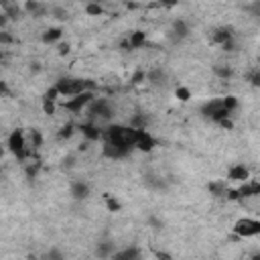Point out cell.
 Instances as JSON below:
<instances>
[{
	"label": "cell",
	"mask_w": 260,
	"mask_h": 260,
	"mask_svg": "<svg viewBox=\"0 0 260 260\" xmlns=\"http://www.w3.org/2000/svg\"><path fill=\"white\" fill-rule=\"evenodd\" d=\"M248 81H250V85H254V87H260V69L252 71V73L248 75Z\"/></svg>",
	"instance_id": "22"
},
{
	"label": "cell",
	"mask_w": 260,
	"mask_h": 260,
	"mask_svg": "<svg viewBox=\"0 0 260 260\" xmlns=\"http://www.w3.org/2000/svg\"><path fill=\"white\" fill-rule=\"evenodd\" d=\"M69 51V45L65 43V45H59V53H67Z\"/></svg>",
	"instance_id": "31"
},
{
	"label": "cell",
	"mask_w": 260,
	"mask_h": 260,
	"mask_svg": "<svg viewBox=\"0 0 260 260\" xmlns=\"http://www.w3.org/2000/svg\"><path fill=\"white\" fill-rule=\"evenodd\" d=\"M106 205H108L110 211H118V209H120V201L114 199L112 195H106Z\"/></svg>",
	"instance_id": "21"
},
{
	"label": "cell",
	"mask_w": 260,
	"mask_h": 260,
	"mask_svg": "<svg viewBox=\"0 0 260 260\" xmlns=\"http://www.w3.org/2000/svg\"><path fill=\"white\" fill-rule=\"evenodd\" d=\"M199 112H201L203 118H207V120H211V122H215V124H221V122L230 120V116H232V112L223 106V100H221V98H219V100H207V102L199 108Z\"/></svg>",
	"instance_id": "3"
},
{
	"label": "cell",
	"mask_w": 260,
	"mask_h": 260,
	"mask_svg": "<svg viewBox=\"0 0 260 260\" xmlns=\"http://www.w3.org/2000/svg\"><path fill=\"white\" fill-rule=\"evenodd\" d=\"M45 258H47V260H65V256H63V254H61V252H59L57 248H53V250H49Z\"/></svg>",
	"instance_id": "23"
},
{
	"label": "cell",
	"mask_w": 260,
	"mask_h": 260,
	"mask_svg": "<svg viewBox=\"0 0 260 260\" xmlns=\"http://www.w3.org/2000/svg\"><path fill=\"white\" fill-rule=\"evenodd\" d=\"M215 73H217L219 77H230V75H232V69H230V67H215Z\"/></svg>",
	"instance_id": "27"
},
{
	"label": "cell",
	"mask_w": 260,
	"mask_h": 260,
	"mask_svg": "<svg viewBox=\"0 0 260 260\" xmlns=\"http://www.w3.org/2000/svg\"><path fill=\"white\" fill-rule=\"evenodd\" d=\"M61 35H63V30H61L59 26H55V28H47V30L43 32V43H55V41L61 39Z\"/></svg>",
	"instance_id": "17"
},
{
	"label": "cell",
	"mask_w": 260,
	"mask_h": 260,
	"mask_svg": "<svg viewBox=\"0 0 260 260\" xmlns=\"http://www.w3.org/2000/svg\"><path fill=\"white\" fill-rule=\"evenodd\" d=\"M175 95H177L181 102H189V100H191V91H189L187 87H183V85H179V87L175 89Z\"/></svg>",
	"instance_id": "18"
},
{
	"label": "cell",
	"mask_w": 260,
	"mask_h": 260,
	"mask_svg": "<svg viewBox=\"0 0 260 260\" xmlns=\"http://www.w3.org/2000/svg\"><path fill=\"white\" fill-rule=\"evenodd\" d=\"M142 79L146 81V73H144V71H136V73L132 75V83H134V85H136V83H140Z\"/></svg>",
	"instance_id": "28"
},
{
	"label": "cell",
	"mask_w": 260,
	"mask_h": 260,
	"mask_svg": "<svg viewBox=\"0 0 260 260\" xmlns=\"http://www.w3.org/2000/svg\"><path fill=\"white\" fill-rule=\"evenodd\" d=\"M85 10H87L89 14H93V16L102 14V6H100V4H87V6H85Z\"/></svg>",
	"instance_id": "26"
},
{
	"label": "cell",
	"mask_w": 260,
	"mask_h": 260,
	"mask_svg": "<svg viewBox=\"0 0 260 260\" xmlns=\"http://www.w3.org/2000/svg\"><path fill=\"white\" fill-rule=\"evenodd\" d=\"M223 100V106L230 110V112H234L236 108H238V100L234 98V95H225V98H221Z\"/></svg>",
	"instance_id": "20"
},
{
	"label": "cell",
	"mask_w": 260,
	"mask_h": 260,
	"mask_svg": "<svg viewBox=\"0 0 260 260\" xmlns=\"http://www.w3.org/2000/svg\"><path fill=\"white\" fill-rule=\"evenodd\" d=\"M232 41H234V32H232L230 26H219V28H215L211 32V43H215L219 47H223V45H228Z\"/></svg>",
	"instance_id": "12"
},
{
	"label": "cell",
	"mask_w": 260,
	"mask_h": 260,
	"mask_svg": "<svg viewBox=\"0 0 260 260\" xmlns=\"http://www.w3.org/2000/svg\"><path fill=\"white\" fill-rule=\"evenodd\" d=\"M93 100H95L93 91H85V93H79V95H75V98H67V100L63 102V108H65L67 112H71V114H81V112L87 110V106H89Z\"/></svg>",
	"instance_id": "6"
},
{
	"label": "cell",
	"mask_w": 260,
	"mask_h": 260,
	"mask_svg": "<svg viewBox=\"0 0 260 260\" xmlns=\"http://www.w3.org/2000/svg\"><path fill=\"white\" fill-rule=\"evenodd\" d=\"M85 112H87V120H89V122H95V124L108 122V120H112V116H114L112 104H110L108 100H104V98H95V100L87 106Z\"/></svg>",
	"instance_id": "4"
},
{
	"label": "cell",
	"mask_w": 260,
	"mask_h": 260,
	"mask_svg": "<svg viewBox=\"0 0 260 260\" xmlns=\"http://www.w3.org/2000/svg\"><path fill=\"white\" fill-rule=\"evenodd\" d=\"M57 91L61 98H75L79 93L91 91V81L89 79H81V77H61L55 83Z\"/></svg>",
	"instance_id": "1"
},
{
	"label": "cell",
	"mask_w": 260,
	"mask_h": 260,
	"mask_svg": "<svg viewBox=\"0 0 260 260\" xmlns=\"http://www.w3.org/2000/svg\"><path fill=\"white\" fill-rule=\"evenodd\" d=\"M43 112L45 114H55V102H47V100H43Z\"/></svg>",
	"instance_id": "25"
},
{
	"label": "cell",
	"mask_w": 260,
	"mask_h": 260,
	"mask_svg": "<svg viewBox=\"0 0 260 260\" xmlns=\"http://www.w3.org/2000/svg\"><path fill=\"white\" fill-rule=\"evenodd\" d=\"M79 128V132L85 136V140L87 142H95V140H102L104 138V128L100 126V124H95V122H83V124H79L77 126Z\"/></svg>",
	"instance_id": "9"
},
{
	"label": "cell",
	"mask_w": 260,
	"mask_h": 260,
	"mask_svg": "<svg viewBox=\"0 0 260 260\" xmlns=\"http://www.w3.org/2000/svg\"><path fill=\"white\" fill-rule=\"evenodd\" d=\"M156 256H158L160 260H173V258H171V256H169L167 252H156Z\"/></svg>",
	"instance_id": "30"
},
{
	"label": "cell",
	"mask_w": 260,
	"mask_h": 260,
	"mask_svg": "<svg viewBox=\"0 0 260 260\" xmlns=\"http://www.w3.org/2000/svg\"><path fill=\"white\" fill-rule=\"evenodd\" d=\"M6 146H8V150H10L18 160H26V158H30V156L35 154V152L30 150V146H28L26 134H24L20 128H16V130H12V132L8 134Z\"/></svg>",
	"instance_id": "2"
},
{
	"label": "cell",
	"mask_w": 260,
	"mask_h": 260,
	"mask_svg": "<svg viewBox=\"0 0 260 260\" xmlns=\"http://www.w3.org/2000/svg\"><path fill=\"white\" fill-rule=\"evenodd\" d=\"M234 234L238 238H256L260 236V219L256 217H240L234 221Z\"/></svg>",
	"instance_id": "5"
},
{
	"label": "cell",
	"mask_w": 260,
	"mask_h": 260,
	"mask_svg": "<svg viewBox=\"0 0 260 260\" xmlns=\"http://www.w3.org/2000/svg\"><path fill=\"white\" fill-rule=\"evenodd\" d=\"M171 32H173V39H175V41H183V39L189 35V26H187L185 20H175Z\"/></svg>",
	"instance_id": "16"
},
{
	"label": "cell",
	"mask_w": 260,
	"mask_h": 260,
	"mask_svg": "<svg viewBox=\"0 0 260 260\" xmlns=\"http://www.w3.org/2000/svg\"><path fill=\"white\" fill-rule=\"evenodd\" d=\"M73 124H67V126H63L61 130H59V138H69L71 134H73Z\"/></svg>",
	"instance_id": "24"
},
{
	"label": "cell",
	"mask_w": 260,
	"mask_h": 260,
	"mask_svg": "<svg viewBox=\"0 0 260 260\" xmlns=\"http://www.w3.org/2000/svg\"><path fill=\"white\" fill-rule=\"evenodd\" d=\"M250 10H252V12L256 14V16H260V2H256V4H252V6H250Z\"/></svg>",
	"instance_id": "29"
},
{
	"label": "cell",
	"mask_w": 260,
	"mask_h": 260,
	"mask_svg": "<svg viewBox=\"0 0 260 260\" xmlns=\"http://www.w3.org/2000/svg\"><path fill=\"white\" fill-rule=\"evenodd\" d=\"M144 43H146V35L142 30H134V32H130V37L126 41V47L128 49H140Z\"/></svg>",
	"instance_id": "14"
},
{
	"label": "cell",
	"mask_w": 260,
	"mask_h": 260,
	"mask_svg": "<svg viewBox=\"0 0 260 260\" xmlns=\"http://www.w3.org/2000/svg\"><path fill=\"white\" fill-rule=\"evenodd\" d=\"M260 195V181H246L242 183L238 189H230L228 191V199H246V197H258Z\"/></svg>",
	"instance_id": "7"
},
{
	"label": "cell",
	"mask_w": 260,
	"mask_h": 260,
	"mask_svg": "<svg viewBox=\"0 0 260 260\" xmlns=\"http://www.w3.org/2000/svg\"><path fill=\"white\" fill-rule=\"evenodd\" d=\"M156 146V138L146 130V128H136V138H134V148L140 152H150Z\"/></svg>",
	"instance_id": "8"
},
{
	"label": "cell",
	"mask_w": 260,
	"mask_h": 260,
	"mask_svg": "<svg viewBox=\"0 0 260 260\" xmlns=\"http://www.w3.org/2000/svg\"><path fill=\"white\" fill-rule=\"evenodd\" d=\"M102 152L106 158H112V160H118V158H124L130 154V148L122 146V144H114V142H104L102 146Z\"/></svg>",
	"instance_id": "10"
},
{
	"label": "cell",
	"mask_w": 260,
	"mask_h": 260,
	"mask_svg": "<svg viewBox=\"0 0 260 260\" xmlns=\"http://www.w3.org/2000/svg\"><path fill=\"white\" fill-rule=\"evenodd\" d=\"M209 191H211L213 195H228L230 189H225L223 183H211V185H209Z\"/></svg>",
	"instance_id": "19"
},
{
	"label": "cell",
	"mask_w": 260,
	"mask_h": 260,
	"mask_svg": "<svg viewBox=\"0 0 260 260\" xmlns=\"http://www.w3.org/2000/svg\"><path fill=\"white\" fill-rule=\"evenodd\" d=\"M250 260H260V254H254V256H252Z\"/></svg>",
	"instance_id": "32"
},
{
	"label": "cell",
	"mask_w": 260,
	"mask_h": 260,
	"mask_svg": "<svg viewBox=\"0 0 260 260\" xmlns=\"http://www.w3.org/2000/svg\"><path fill=\"white\" fill-rule=\"evenodd\" d=\"M228 179L230 181H236V183H246V181H250V171H248V167L246 165H242V162H238V165H232L230 167V171H228Z\"/></svg>",
	"instance_id": "11"
},
{
	"label": "cell",
	"mask_w": 260,
	"mask_h": 260,
	"mask_svg": "<svg viewBox=\"0 0 260 260\" xmlns=\"http://www.w3.org/2000/svg\"><path fill=\"white\" fill-rule=\"evenodd\" d=\"M71 195H73V199H85V197L89 195L87 183H83V181H73V183H71Z\"/></svg>",
	"instance_id": "15"
},
{
	"label": "cell",
	"mask_w": 260,
	"mask_h": 260,
	"mask_svg": "<svg viewBox=\"0 0 260 260\" xmlns=\"http://www.w3.org/2000/svg\"><path fill=\"white\" fill-rule=\"evenodd\" d=\"M112 260H140V250H138L136 246L116 250V252L112 254Z\"/></svg>",
	"instance_id": "13"
}]
</instances>
